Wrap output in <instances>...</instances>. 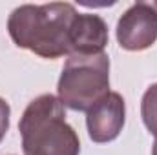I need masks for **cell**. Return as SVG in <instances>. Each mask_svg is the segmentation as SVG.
<instances>
[{"instance_id":"obj_4","label":"cell","mask_w":157,"mask_h":155,"mask_svg":"<svg viewBox=\"0 0 157 155\" xmlns=\"http://www.w3.org/2000/svg\"><path fill=\"white\" fill-rule=\"evenodd\" d=\"M119 46L128 51H143L157 40V2L130 6L117 22Z\"/></svg>"},{"instance_id":"obj_8","label":"cell","mask_w":157,"mask_h":155,"mask_svg":"<svg viewBox=\"0 0 157 155\" xmlns=\"http://www.w3.org/2000/svg\"><path fill=\"white\" fill-rule=\"evenodd\" d=\"M9 113H11L9 104L4 99H0V141L7 133V128H9Z\"/></svg>"},{"instance_id":"obj_5","label":"cell","mask_w":157,"mask_h":155,"mask_svg":"<svg viewBox=\"0 0 157 155\" xmlns=\"http://www.w3.org/2000/svg\"><path fill=\"white\" fill-rule=\"evenodd\" d=\"M126 119L124 99L117 91H108L99 102H95L86 112L88 135L93 142H110L117 139L122 131Z\"/></svg>"},{"instance_id":"obj_1","label":"cell","mask_w":157,"mask_h":155,"mask_svg":"<svg viewBox=\"0 0 157 155\" xmlns=\"http://www.w3.org/2000/svg\"><path fill=\"white\" fill-rule=\"evenodd\" d=\"M75 17V7L66 2L26 4L9 15L7 31L18 47L42 59H59L70 55V33Z\"/></svg>"},{"instance_id":"obj_2","label":"cell","mask_w":157,"mask_h":155,"mask_svg":"<svg viewBox=\"0 0 157 155\" xmlns=\"http://www.w3.org/2000/svg\"><path fill=\"white\" fill-rule=\"evenodd\" d=\"M24 155H78L80 141L66 122L59 97L40 95L24 110L18 122Z\"/></svg>"},{"instance_id":"obj_3","label":"cell","mask_w":157,"mask_h":155,"mask_svg":"<svg viewBox=\"0 0 157 155\" xmlns=\"http://www.w3.org/2000/svg\"><path fill=\"white\" fill-rule=\"evenodd\" d=\"M110 88V57L102 53H73L59 78V100L73 110L88 112Z\"/></svg>"},{"instance_id":"obj_9","label":"cell","mask_w":157,"mask_h":155,"mask_svg":"<svg viewBox=\"0 0 157 155\" xmlns=\"http://www.w3.org/2000/svg\"><path fill=\"white\" fill-rule=\"evenodd\" d=\"M152 155H157V139H155V142H154V150H152Z\"/></svg>"},{"instance_id":"obj_7","label":"cell","mask_w":157,"mask_h":155,"mask_svg":"<svg viewBox=\"0 0 157 155\" xmlns=\"http://www.w3.org/2000/svg\"><path fill=\"white\" fill-rule=\"evenodd\" d=\"M141 115L146 130L157 139V84H152L144 91L141 102Z\"/></svg>"},{"instance_id":"obj_6","label":"cell","mask_w":157,"mask_h":155,"mask_svg":"<svg viewBox=\"0 0 157 155\" xmlns=\"http://www.w3.org/2000/svg\"><path fill=\"white\" fill-rule=\"evenodd\" d=\"M108 44V26L99 15L77 13L70 33V55L102 53Z\"/></svg>"}]
</instances>
